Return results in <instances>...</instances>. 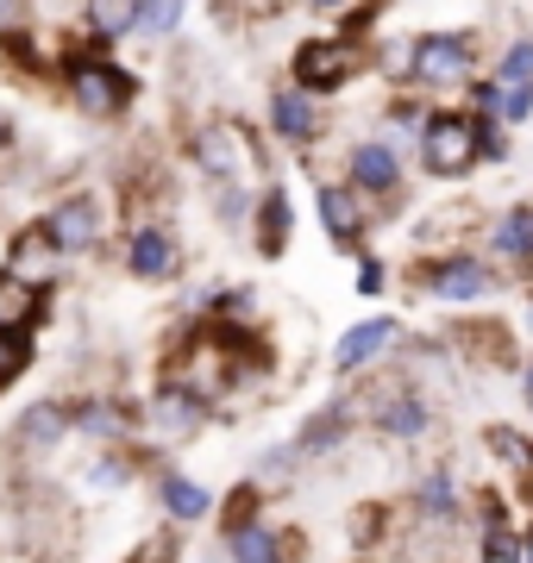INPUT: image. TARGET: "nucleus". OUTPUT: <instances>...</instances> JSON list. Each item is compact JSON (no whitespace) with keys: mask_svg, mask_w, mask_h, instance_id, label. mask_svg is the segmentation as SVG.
<instances>
[{"mask_svg":"<svg viewBox=\"0 0 533 563\" xmlns=\"http://www.w3.org/2000/svg\"><path fill=\"white\" fill-rule=\"evenodd\" d=\"M358 69H365V44L351 38V32L308 38L302 51H295V88H308V95H333V88H346Z\"/></svg>","mask_w":533,"mask_h":563,"instance_id":"nucleus-4","label":"nucleus"},{"mask_svg":"<svg viewBox=\"0 0 533 563\" xmlns=\"http://www.w3.org/2000/svg\"><path fill=\"white\" fill-rule=\"evenodd\" d=\"M251 225H258V251L264 257H283V244H289V195L283 188H264L258 195V207H251Z\"/></svg>","mask_w":533,"mask_h":563,"instance_id":"nucleus-18","label":"nucleus"},{"mask_svg":"<svg viewBox=\"0 0 533 563\" xmlns=\"http://www.w3.org/2000/svg\"><path fill=\"white\" fill-rule=\"evenodd\" d=\"M314 207H320V232H327V239L339 244V251H358L365 225L377 220V213H365V195H358L351 181H320Z\"/></svg>","mask_w":533,"mask_h":563,"instance_id":"nucleus-9","label":"nucleus"},{"mask_svg":"<svg viewBox=\"0 0 533 563\" xmlns=\"http://www.w3.org/2000/svg\"><path fill=\"white\" fill-rule=\"evenodd\" d=\"M339 439H346V401H327L320 420H308V432L295 439V451L308 457V451H327V444H339Z\"/></svg>","mask_w":533,"mask_h":563,"instance_id":"nucleus-23","label":"nucleus"},{"mask_svg":"<svg viewBox=\"0 0 533 563\" xmlns=\"http://www.w3.org/2000/svg\"><path fill=\"white\" fill-rule=\"evenodd\" d=\"M69 426H76V413H63L57 401H39V407L20 420V444H25V451H51V444H57Z\"/></svg>","mask_w":533,"mask_h":563,"instance_id":"nucleus-20","label":"nucleus"},{"mask_svg":"<svg viewBox=\"0 0 533 563\" xmlns=\"http://www.w3.org/2000/svg\"><path fill=\"white\" fill-rule=\"evenodd\" d=\"M483 558H490V563H514V558H527V544H514L509 532H490V544H483Z\"/></svg>","mask_w":533,"mask_h":563,"instance_id":"nucleus-31","label":"nucleus"},{"mask_svg":"<svg viewBox=\"0 0 533 563\" xmlns=\"http://www.w3.org/2000/svg\"><path fill=\"white\" fill-rule=\"evenodd\" d=\"M409 81H421V88L477 81V38L471 32H421L409 44Z\"/></svg>","mask_w":533,"mask_h":563,"instance_id":"nucleus-3","label":"nucleus"},{"mask_svg":"<svg viewBox=\"0 0 533 563\" xmlns=\"http://www.w3.org/2000/svg\"><path fill=\"white\" fill-rule=\"evenodd\" d=\"M521 563H533V539H527V558H521Z\"/></svg>","mask_w":533,"mask_h":563,"instance_id":"nucleus-37","label":"nucleus"},{"mask_svg":"<svg viewBox=\"0 0 533 563\" xmlns=\"http://www.w3.org/2000/svg\"><path fill=\"white\" fill-rule=\"evenodd\" d=\"M25 363H32V344H25V332H0V388L13 383Z\"/></svg>","mask_w":533,"mask_h":563,"instance_id":"nucleus-27","label":"nucleus"},{"mask_svg":"<svg viewBox=\"0 0 533 563\" xmlns=\"http://www.w3.org/2000/svg\"><path fill=\"white\" fill-rule=\"evenodd\" d=\"M308 7H320V13H339V7H351V0H308Z\"/></svg>","mask_w":533,"mask_h":563,"instance_id":"nucleus-35","label":"nucleus"},{"mask_svg":"<svg viewBox=\"0 0 533 563\" xmlns=\"http://www.w3.org/2000/svg\"><path fill=\"white\" fill-rule=\"evenodd\" d=\"M346 181L365 201H390L395 188H402V151L390 139H358L346 157Z\"/></svg>","mask_w":533,"mask_h":563,"instance_id":"nucleus-8","label":"nucleus"},{"mask_svg":"<svg viewBox=\"0 0 533 563\" xmlns=\"http://www.w3.org/2000/svg\"><path fill=\"white\" fill-rule=\"evenodd\" d=\"M427 426H433V407L421 401V395H390V401L377 407V432L395 444H409V439H427Z\"/></svg>","mask_w":533,"mask_h":563,"instance_id":"nucleus-16","label":"nucleus"},{"mask_svg":"<svg viewBox=\"0 0 533 563\" xmlns=\"http://www.w3.org/2000/svg\"><path fill=\"white\" fill-rule=\"evenodd\" d=\"M496 88H502V81H496ZM496 120H502V125H527V120H533V88H502Z\"/></svg>","mask_w":533,"mask_h":563,"instance_id":"nucleus-28","label":"nucleus"},{"mask_svg":"<svg viewBox=\"0 0 533 563\" xmlns=\"http://www.w3.org/2000/svg\"><path fill=\"white\" fill-rule=\"evenodd\" d=\"M88 483H95V488H126V483H132V463H120V457H95Z\"/></svg>","mask_w":533,"mask_h":563,"instance_id":"nucleus-30","label":"nucleus"},{"mask_svg":"<svg viewBox=\"0 0 533 563\" xmlns=\"http://www.w3.org/2000/svg\"><path fill=\"white\" fill-rule=\"evenodd\" d=\"M95 44H113V38H139V0H88L83 7Z\"/></svg>","mask_w":533,"mask_h":563,"instance_id":"nucleus-19","label":"nucleus"},{"mask_svg":"<svg viewBox=\"0 0 533 563\" xmlns=\"http://www.w3.org/2000/svg\"><path fill=\"white\" fill-rule=\"evenodd\" d=\"M188 157L202 163L214 181H239L246 169H258V151H251V132L239 120H214L188 139Z\"/></svg>","mask_w":533,"mask_h":563,"instance_id":"nucleus-5","label":"nucleus"},{"mask_svg":"<svg viewBox=\"0 0 533 563\" xmlns=\"http://www.w3.org/2000/svg\"><path fill=\"white\" fill-rule=\"evenodd\" d=\"M320 125H327V113H320V95H308V88H276L270 95V132L283 144H314L320 139Z\"/></svg>","mask_w":533,"mask_h":563,"instance_id":"nucleus-11","label":"nucleus"},{"mask_svg":"<svg viewBox=\"0 0 533 563\" xmlns=\"http://www.w3.org/2000/svg\"><path fill=\"white\" fill-rule=\"evenodd\" d=\"M157 495H164V514L176 526H188V520H202L207 507H214V495H207L202 483H188V476H176V470H170L164 483H157Z\"/></svg>","mask_w":533,"mask_h":563,"instance_id":"nucleus-21","label":"nucleus"},{"mask_svg":"<svg viewBox=\"0 0 533 563\" xmlns=\"http://www.w3.org/2000/svg\"><path fill=\"white\" fill-rule=\"evenodd\" d=\"M214 207H220V220H226V225H246L258 201H246V188H239V181H226L220 195H214Z\"/></svg>","mask_w":533,"mask_h":563,"instance_id":"nucleus-29","label":"nucleus"},{"mask_svg":"<svg viewBox=\"0 0 533 563\" xmlns=\"http://www.w3.org/2000/svg\"><path fill=\"white\" fill-rule=\"evenodd\" d=\"M183 0H139V38H176Z\"/></svg>","mask_w":533,"mask_h":563,"instance_id":"nucleus-25","label":"nucleus"},{"mask_svg":"<svg viewBox=\"0 0 533 563\" xmlns=\"http://www.w3.org/2000/svg\"><path fill=\"white\" fill-rule=\"evenodd\" d=\"M496 81H502V88H533V38H514L509 51H502Z\"/></svg>","mask_w":533,"mask_h":563,"instance_id":"nucleus-26","label":"nucleus"},{"mask_svg":"<svg viewBox=\"0 0 533 563\" xmlns=\"http://www.w3.org/2000/svg\"><path fill=\"white\" fill-rule=\"evenodd\" d=\"M490 251L502 263H533V207H509V213H496Z\"/></svg>","mask_w":533,"mask_h":563,"instance_id":"nucleus-17","label":"nucleus"},{"mask_svg":"<svg viewBox=\"0 0 533 563\" xmlns=\"http://www.w3.org/2000/svg\"><path fill=\"white\" fill-rule=\"evenodd\" d=\"M421 288L433 301H483L496 288V276H490V263H477L471 251H452V257L421 263Z\"/></svg>","mask_w":533,"mask_h":563,"instance_id":"nucleus-7","label":"nucleus"},{"mask_svg":"<svg viewBox=\"0 0 533 563\" xmlns=\"http://www.w3.org/2000/svg\"><path fill=\"white\" fill-rule=\"evenodd\" d=\"M20 13H25V0H0V32H13V25H20Z\"/></svg>","mask_w":533,"mask_h":563,"instance_id":"nucleus-33","label":"nucleus"},{"mask_svg":"<svg viewBox=\"0 0 533 563\" xmlns=\"http://www.w3.org/2000/svg\"><path fill=\"white\" fill-rule=\"evenodd\" d=\"M226 551H232V563H283V532L239 514V520L226 526Z\"/></svg>","mask_w":533,"mask_h":563,"instance_id":"nucleus-14","label":"nucleus"},{"mask_svg":"<svg viewBox=\"0 0 533 563\" xmlns=\"http://www.w3.org/2000/svg\"><path fill=\"white\" fill-rule=\"evenodd\" d=\"M395 339H402V325H395L390 313H377V320H358L346 339L333 344V369H339V376H358V369H365V363H377Z\"/></svg>","mask_w":533,"mask_h":563,"instance_id":"nucleus-12","label":"nucleus"},{"mask_svg":"<svg viewBox=\"0 0 533 563\" xmlns=\"http://www.w3.org/2000/svg\"><path fill=\"white\" fill-rule=\"evenodd\" d=\"M521 395H527V407H533V357H527V369H521Z\"/></svg>","mask_w":533,"mask_h":563,"instance_id":"nucleus-34","label":"nucleus"},{"mask_svg":"<svg viewBox=\"0 0 533 563\" xmlns=\"http://www.w3.org/2000/svg\"><path fill=\"white\" fill-rule=\"evenodd\" d=\"M7 144H13V125L0 120V157H7Z\"/></svg>","mask_w":533,"mask_h":563,"instance_id":"nucleus-36","label":"nucleus"},{"mask_svg":"<svg viewBox=\"0 0 533 563\" xmlns=\"http://www.w3.org/2000/svg\"><path fill=\"white\" fill-rule=\"evenodd\" d=\"M414 151H421V169L439 181L471 176L477 163H483V151H477V120L465 107H427V125H421Z\"/></svg>","mask_w":533,"mask_h":563,"instance_id":"nucleus-1","label":"nucleus"},{"mask_svg":"<svg viewBox=\"0 0 533 563\" xmlns=\"http://www.w3.org/2000/svg\"><path fill=\"white\" fill-rule=\"evenodd\" d=\"M421 507H427V520H458V488H452V470H427V476H421Z\"/></svg>","mask_w":533,"mask_h":563,"instance_id":"nucleus-24","label":"nucleus"},{"mask_svg":"<svg viewBox=\"0 0 533 563\" xmlns=\"http://www.w3.org/2000/svg\"><path fill=\"white\" fill-rule=\"evenodd\" d=\"M44 313V288L20 269H0V332H32Z\"/></svg>","mask_w":533,"mask_h":563,"instance_id":"nucleus-13","label":"nucleus"},{"mask_svg":"<svg viewBox=\"0 0 533 563\" xmlns=\"http://www.w3.org/2000/svg\"><path fill=\"white\" fill-rule=\"evenodd\" d=\"M39 232L57 244L63 257H76V251H95V244H101L107 213H101V201H95V195H69V201H57L39 220Z\"/></svg>","mask_w":533,"mask_h":563,"instance_id":"nucleus-6","label":"nucleus"},{"mask_svg":"<svg viewBox=\"0 0 533 563\" xmlns=\"http://www.w3.org/2000/svg\"><path fill=\"white\" fill-rule=\"evenodd\" d=\"M126 426H132V413L113 401H88L76 407V432H88V439H126Z\"/></svg>","mask_w":533,"mask_h":563,"instance_id":"nucleus-22","label":"nucleus"},{"mask_svg":"<svg viewBox=\"0 0 533 563\" xmlns=\"http://www.w3.org/2000/svg\"><path fill=\"white\" fill-rule=\"evenodd\" d=\"M383 282H390V269H383L377 257L358 263V295H383Z\"/></svg>","mask_w":533,"mask_h":563,"instance_id":"nucleus-32","label":"nucleus"},{"mask_svg":"<svg viewBox=\"0 0 533 563\" xmlns=\"http://www.w3.org/2000/svg\"><path fill=\"white\" fill-rule=\"evenodd\" d=\"M63 81H69V95H76V107L88 120H120L132 107V95H139V81L126 76L113 57H101V51H69L63 57Z\"/></svg>","mask_w":533,"mask_h":563,"instance_id":"nucleus-2","label":"nucleus"},{"mask_svg":"<svg viewBox=\"0 0 533 563\" xmlns=\"http://www.w3.org/2000/svg\"><path fill=\"white\" fill-rule=\"evenodd\" d=\"M202 420H207V401H202V395H188L183 383L164 388V395L151 401V426H157L164 439H188V432H195Z\"/></svg>","mask_w":533,"mask_h":563,"instance_id":"nucleus-15","label":"nucleus"},{"mask_svg":"<svg viewBox=\"0 0 533 563\" xmlns=\"http://www.w3.org/2000/svg\"><path fill=\"white\" fill-rule=\"evenodd\" d=\"M126 269L139 282H170L176 269H183V244H176V232L170 225H132V239H126Z\"/></svg>","mask_w":533,"mask_h":563,"instance_id":"nucleus-10","label":"nucleus"}]
</instances>
